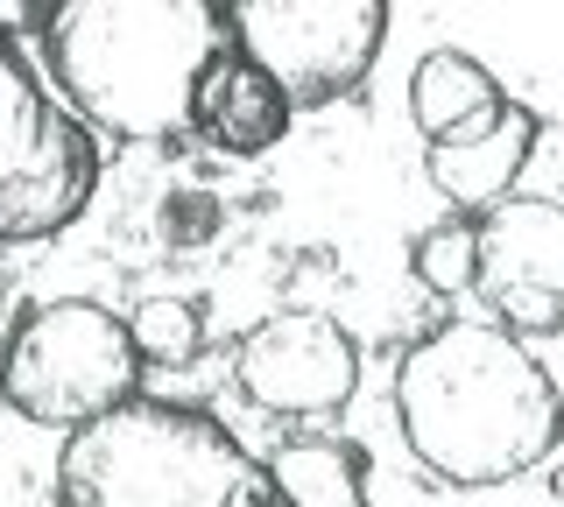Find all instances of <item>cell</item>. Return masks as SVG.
I'll list each match as a JSON object with an SVG mask.
<instances>
[{
  "instance_id": "1",
  "label": "cell",
  "mask_w": 564,
  "mask_h": 507,
  "mask_svg": "<svg viewBox=\"0 0 564 507\" xmlns=\"http://www.w3.org/2000/svg\"><path fill=\"white\" fill-rule=\"evenodd\" d=\"M395 423L431 480L501 486L557 451L564 395L522 339L480 318H452L402 353Z\"/></svg>"
},
{
  "instance_id": "2",
  "label": "cell",
  "mask_w": 564,
  "mask_h": 507,
  "mask_svg": "<svg viewBox=\"0 0 564 507\" xmlns=\"http://www.w3.org/2000/svg\"><path fill=\"white\" fill-rule=\"evenodd\" d=\"M50 78L85 128L113 142L191 134V92L226 49V8L212 0H64L43 14Z\"/></svg>"
},
{
  "instance_id": "3",
  "label": "cell",
  "mask_w": 564,
  "mask_h": 507,
  "mask_svg": "<svg viewBox=\"0 0 564 507\" xmlns=\"http://www.w3.org/2000/svg\"><path fill=\"white\" fill-rule=\"evenodd\" d=\"M64 507H282L261 459L219 416L134 395L70 430L57 459Z\"/></svg>"
},
{
  "instance_id": "4",
  "label": "cell",
  "mask_w": 564,
  "mask_h": 507,
  "mask_svg": "<svg viewBox=\"0 0 564 507\" xmlns=\"http://www.w3.org/2000/svg\"><path fill=\"white\" fill-rule=\"evenodd\" d=\"M141 360L128 345V318H113L93 296L35 304L0 345V401L43 430H85L134 401Z\"/></svg>"
},
{
  "instance_id": "5",
  "label": "cell",
  "mask_w": 564,
  "mask_h": 507,
  "mask_svg": "<svg viewBox=\"0 0 564 507\" xmlns=\"http://www.w3.org/2000/svg\"><path fill=\"white\" fill-rule=\"evenodd\" d=\"M99 142L0 36V247L50 240L93 205Z\"/></svg>"
},
{
  "instance_id": "6",
  "label": "cell",
  "mask_w": 564,
  "mask_h": 507,
  "mask_svg": "<svg viewBox=\"0 0 564 507\" xmlns=\"http://www.w3.org/2000/svg\"><path fill=\"white\" fill-rule=\"evenodd\" d=\"M388 0H240L226 8V43L296 107L346 99L375 71Z\"/></svg>"
},
{
  "instance_id": "7",
  "label": "cell",
  "mask_w": 564,
  "mask_h": 507,
  "mask_svg": "<svg viewBox=\"0 0 564 507\" xmlns=\"http://www.w3.org/2000/svg\"><path fill=\"white\" fill-rule=\"evenodd\" d=\"M473 289L508 339L564 331V205L557 198H501L473 219Z\"/></svg>"
},
{
  "instance_id": "8",
  "label": "cell",
  "mask_w": 564,
  "mask_h": 507,
  "mask_svg": "<svg viewBox=\"0 0 564 507\" xmlns=\"http://www.w3.org/2000/svg\"><path fill=\"white\" fill-rule=\"evenodd\" d=\"M234 381L269 416H339L360 388V339L325 310H275L240 339Z\"/></svg>"
},
{
  "instance_id": "9",
  "label": "cell",
  "mask_w": 564,
  "mask_h": 507,
  "mask_svg": "<svg viewBox=\"0 0 564 507\" xmlns=\"http://www.w3.org/2000/svg\"><path fill=\"white\" fill-rule=\"evenodd\" d=\"M536 134H543V120L522 99H501L494 120H480L473 134H452V142L423 148V169H431L437 198H452L458 219L466 212L480 219L501 198H516V177L529 169V155H536Z\"/></svg>"
},
{
  "instance_id": "10",
  "label": "cell",
  "mask_w": 564,
  "mask_h": 507,
  "mask_svg": "<svg viewBox=\"0 0 564 507\" xmlns=\"http://www.w3.org/2000/svg\"><path fill=\"white\" fill-rule=\"evenodd\" d=\"M191 134L212 142L219 155L254 163V155H269L282 134H290V99H282L275 85L261 78L234 43H226L219 57L205 64L198 92H191Z\"/></svg>"
},
{
  "instance_id": "11",
  "label": "cell",
  "mask_w": 564,
  "mask_h": 507,
  "mask_svg": "<svg viewBox=\"0 0 564 507\" xmlns=\"http://www.w3.org/2000/svg\"><path fill=\"white\" fill-rule=\"evenodd\" d=\"M501 85L480 57H466V49H431V57H416L410 71V120L423 142H452V134H473L480 120H494L501 107Z\"/></svg>"
},
{
  "instance_id": "12",
  "label": "cell",
  "mask_w": 564,
  "mask_h": 507,
  "mask_svg": "<svg viewBox=\"0 0 564 507\" xmlns=\"http://www.w3.org/2000/svg\"><path fill=\"white\" fill-rule=\"evenodd\" d=\"M261 472H269L282 507H367L360 451L332 444V437H290V444H275L261 459Z\"/></svg>"
},
{
  "instance_id": "13",
  "label": "cell",
  "mask_w": 564,
  "mask_h": 507,
  "mask_svg": "<svg viewBox=\"0 0 564 507\" xmlns=\"http://www.w3.org/2000/svg\"><path fill=\"white\" fill-rule=\"evenodd\" d=\"M128 345L141 366H191L205 353V310L191 296H149L128 318Z\"/></svg>"
},
{
  "instance_id": "14",
  "label": "cell",
  "mask_w": 564,
  "mask_h": 507,
  "mask_svg": "<svg viewBox=\"0 0 564 507\" xmlns=\"http://www.w3.org/2000/svg\"><path fill=\"white\" fill-rule=\"evenodd\" d=\"M473 219H437V225H423L416 233V247H410V268H416V283L431 289V296H466L473 289Z\"/></svg>"
},
{
  "instance_id": "15",
  "label": "cell",
  "mask_w": 564,
  "mask_h": 507,
  "mask_svg": "<svg viewBox=\"0 0 564 507\" xmlns=\"http://www.w3.org/2000/svg\"><path fill=\"white\" fill-rule=\"evenodd\" d=\"M219 225H226V205L212 198V190H176V198H163V212H155V233H163L176 254L212 247Z\"/></svg>"
}]
</instances>
